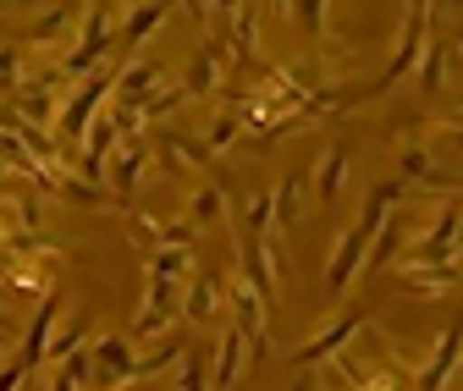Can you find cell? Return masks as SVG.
<instances>
[{
    "label": "cell",
    "instance_id": "6da1fadb",
    "mask_svg": "<svg viewBox=\"0 0 463 391\" xmlns=\"http://www.w3.org/2000/svg\"><path fill=\"white\" fill-rule=\"evenodd\" d=\"M99 94H105V78H94V83H89V88H83V94L72 99V110H67V122H61L67 133H83V122H89V110L99 105Z\"/></svg>",
    "mask_w": 463,
    "mask_h": 391
},
{
    "label": "cell",
    "instance_id": "7a4b0ae2",
    "mask_svg": "<svg viewBox=\"0 0 463 391\" xmlns=\"http://www.w3.org/2000/svg\"><path fill=\"white\" fill-rule=\"evenodd\" d=\"M138 172H144V154H138V149L116 154V165H110V188H116V193H128V188L138 182Z\"/></svg>",
    "mask_w": 463,
    "mask_h": 391
},
{
    "label": "cell",
    "instance_id": "3957f363",
    "mask_svg": "<svg viewBox=\"0 0 463 391\" xmlns=\"http://www.w3.org/2000/svg\"><path fill=\"white\" fill-rule=\"evenodd\" d=\"M99 364H105V375H110V380H122V375H133L128 342H116V337H105V342H99Z\"/></svg>",
    "mask_w": 463,
    "mask_h": 391
},
{
    "label": "cell",
    "instance_id": "277c9868",
    "mask_svg": "<svg viewBox=\"0 0 463 391\" xmlns=\"http://www.w3.org/2000/svg\"><path fill=\"white\" fill-rule=\"evenodd\" d=\"M354 325H359V320H347V325H331V330H326L320 342H309V348H304V358H326L331 348H342L347 337H354Z\"/></svg>",
    "mask_w": 463,
    "mask_h": 391
},
{
    "label": "cell",
    "instance_id": "5b68a950",
    "mask_svg": "<svg viewBox=\"0 0 463 391\" xmlns=\"http://www.w3.org/2000/svg\"><path fill=\"white\" fill-rule=\"evenodd\" d=\"M238 380V337H226V353H221V369H215V386H232Z\"/></svg>",
    "mask_w": 463,
    "mask_h": 391
},
{
    "label": "cell",
    "instance_id": "8992f818",
    "mask_svg": "<svg viewBox=\"0 0 463 391\" xmlns=\"http://www.w3.org/2000/svg\"><path fill=\"white\" fill-rule=\"evenodd\" d=\"M149 83H155V67H133L122 94H128V99H144V88H149Z\"/></svg>",
    "mask_w": 463,
    "mask_h": 391
},
{
    "label": "cell",
    "instance_id": "52a82bcc",
    "mask_svg": "<svg viewBox=\"0 0 463 391\" xmlns=\"http://www.w3.org/2000/svg\"><path fill=\"white\" fill-rule=\"evenodd\" d=\"M188 314H194V320H210V314H215V309H210V282H199V287H194V298H188Z\"/></svg>",
    "mask_w": 463,
    "mask_h": 391
},
{
    "label": "cell",
    "instance_id": "ba28073f",
    "mask_svg": "<svg viewBox=\"0 0 463 391\" xmlns=\"http://www.w3.org/2000/svg\"><path fill=\"white\" fill-rule=\"evenodd\" d=\"M78 342H83V337H78V330H61V337H55V342H50V358H67V353H72Z\"/></svg>",
    "mask_w": 463,
    "mask_h": 391
},
{
    "label": "cell",
    "instance_id": "9c48e42d",
    "mask_svg": "<svg viewBox=\"0 0 463 391\" xmlns=\"http://www.w3.org/2000/svg\"><path fill=\"white\" fill-rule=\"evenodd\" d=\"M194 215H199V220H210V215H221V193H199V204H194Z\"/></svg>",
    "mask_w": 463,
    "mask_h": 391
},
{
    "label": "cell",
    "instance_id": "30bf717a",
    "mask_svg": "<svg viewBox=\"0 0 463 391\" xmlns=\"http://www.w3.org/2000/svg\"><path fill=\"white\" fill-rule=\"evenodd\" d=\"M23 380H28V369H23V364H12V369H0V391H17Z\"/></svg>",
    "mask_w": 463,
    "mask_h": 391
}]
</instances>
